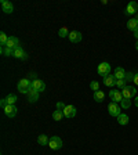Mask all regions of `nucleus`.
<instances>
[{
  "label": "nucleus",
  "instance_id": "1",
  "mask_svg": "<svg viewBox=\"0 0 138 155\" xmlns=\"http://www.w3.org/2000/svg\"><path fill=\"white\" fill-rule=\"evenodd\" d=\"M17 87H18L19 93L28 94L29 91H30V89H32V82L29 81L28 78H24V79H21V81L18 82V84H17Z\"/></svg>",
  "mask_w": 138,
  "mask_h": 155
},
{
  "label": "nucleus",
  "instance_id": "2",
  "mask_svg": "<svg viewBox=\"0 0 138 155\" xmlns=\"http://www.w3.org/2000/svg\"><path fill=\"white\" fill-rule=\"evenodd\" d=\"M97 72H98V75H100V76H102V78L111 75V65H109V62H101V64L98 65V68H97Z\"/></svg>",
  "mask_w": 138,
  "mask_h": 155
},
{
  "label": "nucleus",
  "instance_id": "3",
  "mask_svg": "<svg viewBox=\"0 0 138 155\" xmlns=\"http://www.w3.org/2000/svg\"><path fill=\"white\" fill-rule=\"evenodd\" d=\"M62 145H64V143H62L61 137H58V136H53L48 141V147L51 150H61Z\"/></svg>",
  "mask_w": 138,
  "mask_h": 155
},
{
  "label": "nucleus",
  "instance_id": "4",
  "mask_svg": "<svg viewBox=\"0 0 138 155\" xmlns=\"http://www.w3.org/2000/svg\"><path fill=\"white\" fill-rule=\"evenodd\" d=\"M122 94H123V98H127V100H131L133 97L137 94V89L134 86H127L124 89H122Z\"/></svg>",
  "mask_w": 138,
  "mask_h": 155
},
{
  "label": "nucleus",
  "instance_id": "5",
  "mask_svg": "<svg viewBox=\"0 0 138 155\" xmlns=\"http://www.w3.org/2000/svg\"><path fill=\"white\" fill-rule=\"evenodd\" d=\"M120 111H122V107H120L117 103H113L112 101V103L108 105V112H109L111 116H116V118H117V116L122 114Z\"/></svg>",
  "mask_w": 138,
  "mask_h": 155
},
{
  "label": "nucleus",
  "instance_id": "6",
  "mask_svg": "<svg viewBox=\"0 0 138 155\" xmlns=\"http://www.w3.org/2000/svg\"><path fill=\"white\" fill-rule=\"evenodd\" d=\"M6 47L11 48V50H15V48L21 47V45H19V39L15 38V36H10L8 40H7V43H6Z\"/></svg>",
  "mask_w": 138,
  "mask_h": 155
},
{
  "label": "nucleus",
  "instance_id": "7",
  "mask_svg": "<svg viewBox=\"0 0 138 155\" xmlns=\"http://www.w3.org/2000/svg\"><path fill=\"white\" fill-rule=\"evenodd\" d=\"M32 89H35V90L39 91V93H43V91L46 90V83L43 81H40V79H33L32 81Z\"/></svg>",
  "mask_w": 138,
  "mask_h": 155
},
{
  "label": "nucleus",
  "instance_id": "8",
  "mask_svg": "<svg viewBox=\"0 0 138 155\" xmlns=\"http://www.w3.org/2000/svg\"><path fill=\"white\" fill-rule=\"evenodd\" d=\"M109 97H111V100H112L113 103L120 104L123 101V94H122V91H119V90H111Z\"/></svg>",
  "mask_w": 138,
  "mask_h": 155
},
{
  "label": "nucleus",
  "instance_id": "9",
  "mask_svg": "<svg viewBox=\"0 0 138 155\" xmlns=\"http://www.w3.org/2000/svg\"><path fill=\"white\" fill-rule=\"evenodd\" d=\"M17 112H18V108L15 105H7L4 108V115L8 116V118H14L17 115Z\"/></svg>",
  "mask_w": 138,
  "mask_h": 155
},
{
  "label": "nucleus",
  "instance_id": "10",
  "mask_svg": "<svg viewBox=\"0 0 138 155\" xmlns=\"http://www.w3.org/2000/svg\"><path fill=\"white\" fill-rule=\"evenodd\" d=\"M64 116L65 118H73L76 116V108L75 105H66L64 108Z\"/></svg>",
  "mask_w": 138,
  "mask_h": 155
},
{
  "label": "nucleus",
  "instance_id": "11",
  "mask_svg": "<svg viewBox=\"0 0 138 155\" xmlns=\"http://www.w3.org/2000/svg\"><path fill=\"white\" fill-rule=\"evenodd\" d=\"M138 13V3L137 2H130L126 7V14H137Z\"/></svg>",
  "mask_w": 138,
  "mask_h": 155
},
{
  "label": "nucleus",
  "instance_id": "12",
  "mask_svg": "<svg viewBox=\"0 0 138 155\" xmlns=\"http://www.w3.org/2000/svg\"><path fill=\"white\" fill-rule=\"evenodd\" d=\"M102 82L106 87H115L116 86V78L113 75H108V76L102 78Z\"/></svg>",
  "mask_w": 138,
  "mask_h": 155
},
{
  "label": "nucleus",
  "instance_id": "13",
  "mask_svg": "<svg viewBox=\"0 0 138 155\" xmlns=\"http://www.w3.org/2000/svg\"><path fill=\"white\" fill-rule=\"evenodd\" d=\"M69 40H71L72 43H79L82 42V33L79 32V31H72L71 33H69Z\"/></svg>",
  "mask_w": 138,
  "mask_h": 155
},
{
  "label": "nucleus",
  "instance_id": "14",
  "mask_svg": "<svg viewBox=\"0 0 138 155\" xmlns=\"http://www.w3.org/2000/svg\"><path fill=\"white\" fill-rule=\"evenodd\" d=\"M2 10H3L6 14H11V13L14 11L13 3H10V2H6V0H2Z\"/></svg>",
  "mask_w": 138,
  "mask_h": 155
},
{
  "label": "nucleus",
  "instance_id": "15",
  "mask_svg": "<svg viewBox=\"0 0 138 155\" xmlns=\"http://www.w3.org/2000/svg\"><path fill=\"white\" fill-rule=\"evenodd\" d=\"M13 57L19 58V60H26V58H28V54H26V53L24 51V48H22V47H18V48H15V50H14Z\"/></svg>",
  "mask_w": 138,
  "mask_h": 155
},
{
  "label": "nucleus",
  "instance_id": "16",
  "mask_svg": "<svg viewBox=\"0 0 138 155\" xmlns=\"http://www.w3.org/2000/svg\"><path fill=\"white\" fill-rule=\"evenodd\" d=\"M39 97H40V93H39V91H36L35 89H30V91L28 93L29 103H36V101L39 100Z\"/></svg>",
  "mask_w": 138,
  "mask_h": 155
},
{
  "label": "nucleus",
  "instance_id": "17",
  "mask_svg": "<svg viewBox=\"0 0 138 155\" xmlns=\"http://www.w3.org/2000/svg\"><path fill=\"white\" fill-rule=\"evenodd\" d=\"M127 28L130 29V31H137L138 29V19L137 18H130L129 21H127Z\"/></svg>",
  "mask_w": 138,
  "mask_h": 155
},
{
  "label": "nucleus",
  "instance_id": "18",
  "mask_svg": "<svg viewBox=\"0 0 138 155\" xmlns=\"http://www.w3.org/2000/svg\"><path fill=\"white\" fill-rule=\"evenodd\" d=\"M113 76L116 78V79H124V76H126V71L123 69L122 67H117L115 69V72H113Z\"/></svg>",
  "mask_w": 138,
  "mask_h": 155
},
{
  "label": "nucleus",
  "instance_id": "19",
  "mask_svg": "<svg viewBox=\"0 0 138 155\" xmlns=\"http://www.w3.org/2000/svg\"><path fill=\"white\" fill-rule=\"evenodd\" d=\"M117 122H119V125H122V126H126L127 123L130 122V118H129V115H126V114H120L119 116H117Z\"/></svg>",
  "mask_w": 138,
  "mask_h": 155
},
{
  "label": "nucleus",
  "instance_id": "20",
  "mask_svg": "<svg viewBox=\"0 0 138 155\" xmlns=\"http://www.w3.org/2000/svg\"><path fill=\"white\" fill-rule=\"evenodd\" d=\"M94 100L97 103H102L105 100V93L102 90H98V91H94Z\"/></svg>",
  "mask_w": 138,
  "mask_h": 155
},
{
  "label": "nucleus",
  "instance_id": "21",
  "mask_svg": "<svg viewBox=\"0 0 138 155\" xmlns=\"http://www.w3.org/2000/svg\"><path fill=\"white\" fill-rule=\"evenodd\" d=\"M4 100H6V103H7V105H15V103H17V96L15 94H8L7 97H4Z\"/></svg>",
  "mask_w": 138,
  "mask_h": 155
},
{
  "label": "nucleus",
  "instance_id": "22",
  "mask_svg": "<svg viewBox=\"0 0 138 155\" xmlns=\"http://www.w3.org/2000/svg\"><path fill=\"white\" fill-rule=\"evenodd\" d=\"M48 141H50V139H48L46 134H40L37 137V143L40 145H48Z\"/></svg>",
  "mask_w": 138,
  "mask_h": 155
},
{
  "label": "nucleus",
  "instance_id": "23",
  "mask_svg": "<svg viewBox=\"0 0 138 155\" xmlns=\"http://www.w3.org/2000/svg\"><path fill=\"white\" fill-rule=\"evenodd\" d=\"M62 118H64V111L55 110L54 112H53V119H54V120H61Z\"/></svg>",
  "mask_w": 138,
  "mask_h": 155
},
{
  "label": "nucleus",
  "instance_id": "24",
  "mask_svg": "<svg viewBox=\"0 0 138 155\" xmlns=\"http://www.w3.org/2000/svg\"><path fill=\"white\" fill-rule=\"evenodd\" d=\"M0 51H2V54H3V55H6V57H11V55L14 54V50H11V48L6 47V46H3Z\"/></svg>",
  "mask_w": 138,
  "mask_h": 155
},
{
  "label": "nucleus",
  "instance_id": "25",
  "mask_svg": "<svg viewBox=\"0 0 138 155\" xmlns=\"http://www.w3.org/2000/svg\"><path fill=\"white\" fill-rule=\"evenodd\" d=\"M126 86H127V82H126L124 79H116V87H117V89L122 90V89H124Z\"/></svg>",
  "mask_w": 138,
  "mask_h": 155
},
{
  "label": "nucleus",
  "instance_id": "26",
  "mask_svg": "<svg viewBox=\"0 0 138 155\" xmlns=\"http://www.w3.org/2000/svg\"><path fill=\"white\" fill-rule=\"evenodd\" d=\"M130 105H131V100H127V98H123V101L120 103V107L123 110H129Z\"/></svg>",
  "mask_w": 138,
  "mask_h": 155
},
{
  "label": "nucleus",
  "instance_id": "27",
  "mask_svg": "<svg viewBox=\"0 0 138 155\" xmlns=\"http://www.w3.org/2000/svg\"><path fill=\"white\" fill-rule=\"evenodd\" d=\"M69 33H71V32H69V31H68L65 26L58 31V36H59V38H66V36H69Z\"/></svg>",
  "mask_w": 138,
  "mask_h": 155
},
{
  "label": "nucleus",
  "instance_id": "28",
  "mask_svg": "<svg viewBox=\"0 0 138 155\" xmlns=\"http://www.w3.org/2000/svg\"><path fill=\"white\" fill-rule=\"evenodd\" d=\"M8 38H10V36H7L4 32L0 33V43H2V47H3V46H6V43H7V40H8Z\"/></svg>",
  "mask_w": 138,
  "mask_h": 155
},
{
  "label": "nucleus",
  "instance_id": "29",
  "mask_svg": "<svg viewBox=\"0 0 138 155\" xmlns=\"http://www.w3.org/2000/svg\"><path fill=\"white\" fill-rule=\"evenodd\" d=\"M134 72H126V76H124V81L126 82H133L134 81Z\"/></svg>",
  "mask_w": 138,
  "mask_h": 155
},
{
  "label": "nucleus",
  "instance_id": "30",
  "mask_svg": "<svg viewBox=\"0 0 138 155\" xmlns=\"http://www.w3.org/2000/svg\"><path fill=\"white\" fill-rule=\"evenodd\" d=\"M90 89H93L94 91H98V90H100V83H98L97 81H93L90 83Z\"/></svg>",
  "mask_w": 138,
  "mask_h": 155
},
{
  "label": "nucleus",
  "instance_id": "31",
  "mask_svg": "<svg viewBox=\"0 0 138 155\" xmlns=\"http://www.w3.org/2000/svg\"><path fill=\"white\" fill-rule=\"evenodd\" d=\"M66 105H64V103H61V101H58L57 103V110H61V111H64V108Z\"/></svg>",
  "mask_w": 138,
  "mask_h": 155
},
{
  "label": "nucleus",
  "instance_id": "32",
  "mask_svg": "<svg viewBox=\"0 0 138 155\" xmlns=\"http://www.w3.org/2000/svg\"><path fill=\"white\" fill-rule=\"evenodd\" d=\"M133 83H134L135 86H138V74L134 75V81H133Z\"/></svg>",
  "mask_w": 138,
  "mask_h": 155
},
{
  "label": "nucleus",
  "instance_id": "33",
  "mask_svg": "<svg viewBox=\"0 0 138 155\" xmlns=\"http://www.w3.org/2000/svg\"><path fill=\"white\" fill-rule=\"evenodd\" d=\"M134 36L138 39V29H137V31H134Z\"/></svg>",
  "mask_w": 138,
  "mask_h": 155
},
{
  "label": "nucleus",
  "instance_id": "34",
  "mask_svg": "<svg viewBox=\"0 0 138 155\" xmlns=\"http://www.w3.org/2000/svg\"><path fill=\"white\" fill-rule=\"evenodd\" d=\"M135 105L138 107V97H135Z\"/></svg>",
  "mask_w": 138,
  "mask_h": 155
},
{
  "label": "nucleus",
  "instance_id": "35",
  "mask_svg": "<svg viewBox=\"0 0 138 155\" xmlns=\"http://www.w3.org/2000/svg\"><path fill=\"white\" fill-rule=\"evenodd\" d=\"M135 48H137V50H138V42L135 43Z\"/></svg>",
  "mask_w": 138,
  "mask_h": 155
},
{
  "label": "nucleus",
  "instance_id": "36",
  "mask_svg": "<svg viewBox=\"0 0 138 155\" xmlns=\"http://www.w3.org/2000/svg\"><path fill=\"white\" fill-rule=\"evenodd\" d=\"M135 18H137V19H138V13H137V15H135Z\"/></svg>",
  "mask_w": 138,
  "mask_h": 155
}]
</instances>
